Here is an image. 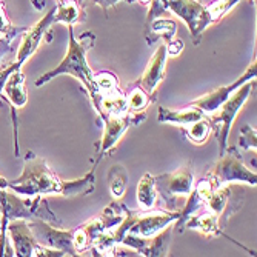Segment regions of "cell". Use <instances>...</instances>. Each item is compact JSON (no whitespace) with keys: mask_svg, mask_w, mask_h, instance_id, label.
Wrapping results in <instances>:
<instances>
[{"mask_svg":"<svg viewBox=\"0 0 257 257\" xmlns=\"http://www.w3.org/2000/svg\"><path fill=\"white\" fill-rule=\"evenodd\" d=\"M27 31L25 27H14L11 25V22L5 13L4 4H0V39H7V40H14L19 34H23Z\"/></svg>","mask_w":257,"mask_h":257,"instance_id":"29","label":"cell"},{"mask_svg":"<svg viewBox=\"0 0 257 257\" xmlns=\"http://www.w3.org/2000/svg\"><path fill=\"white\" fill-rule=\"evenodd\" d=\"M108 185L114 199H120L125 194L128 185V173L122 165H114L108 171Z\"/></svg>","mask_w":257,"mask_h":257,"instance_id":"25","label":"cell"},{"mask_svg":"<svg viewBox=\"0 0 257 257\" xmlns=\"http://www.w3.org/2000/svg\"><path fill=\"white\" fill-rule=\"evenodd\" d=\"M8 188L19 196H45V194H60L65 191V180L59 179L46 162L28 153L23 159V173L14 180H8Z\"/></svg>","mask_w":257,"mask_h":257,"instance_id":"2","label":"cell"},{"mask_svg":"<svg viewBox=\"0 0 257 257\" xmlns=\"http://www.w3.org/2000/svg\"><path fill=\"white\" fill-rule=\"evenodd\" d=\"M54 13H56V7H53L48 13L45 14V17H42L34 27L27 28V31L23 33V39L20 42L19 51H17V59L16 62L19 65L23 66L25 63L39 48L40 42L43 40V37L48 34V30L51 25H54Z\"/></svg>","mask_w":257,"mask_h":257,"instance_id":"13","label":"cell"},{"mask_svg":"<svg viewBox=\"0 0 257 257\" xmlns=\"http://www.w3.org/2000/svg\"><path fill=\"white\" fill-rule=\"evenodd\" d=\"M126 213L128 208L125 206V203L112 202L99 216L92 217L91 220L73 229V245L76 252L79 254V252H85L86 249H91L97 237L103 234L105 231L117 226L125 219Z\"/></svg>","mask_w":257,"mask_h":257,"instance_id":"4","label":"cell"},{"mask_svg":"<svg viewBox=\"0 0 257 257\" xmlns=\"http://www.w3.org/2000/svg\"><path fill=\"white\" fill-rule=\"evenodd\" d=\"M33 255L34 257H63L66 254L60 249L48 248V246H43V245L37 243L33 249Z\"/></svg>","mask_w":257,"mask_h":257,"instance_id":"31","label":"cell"},{"mask_svg":"<svg viewBox=\"0 0 257 257\" xmlns=\"http://www.w3.org/2000/svg\"><path fill=\"white\" fill-rule=\"evenodd\" d=\"M96 185V174L94 168H92L88 174H85L82 179L76 180H65V191L63 197H74V196H86L92 190H94Z\"/></svg>","mask_w":257,"mask_h":257,"instance_id":"23","label":"cell"},{"mask_svg":"<svg viewBox=\"0 0 257 257\" xmlns=\"http://www.w3.org/2000/svg\"><path fill=\"white\" fill-rule=\"evenodd\" d=\"M154 185L163 202L170 208V211H173L177 205V197L190 196L194 188V171L191 163H186L170 174H160L154 177Z\"/></svg>","mask_w":257,"mask_h":257,"instance_id":"7","label":"cell"},{"mask_svg":"<svg viewBox=\"0 0 257 257\" xmlns=\"http://www.w3.org/2000/svg\"><path fill=\"white\" fill-rule=\"evenodd\" d=\"M85 13L83 7L77 0H57V7L54 13V22L63 23L66 27H74L77 22H83Z\"/></svg>","mask_w":257,"mask_h":257,"instance_id":"21","label":"cell"},{"mask_svg":"<svg viewBox=\"0 0 257 257\" xmlns=\"http://www.w3.org/2000/svg\"><path fill=\"white\" fill-rule=\"evenodd\" d=\"M147 120L145 112H126L123 115H106L103 119V137L99 142V150H97V159L94 160V167H97V163L105 157L108 151H111L115 144L122 139V136L126 133L130 126H136L139 123H142Z\"/></svg>","mask_w":257,"mask_h":257,"instance_id":"9","label":"cell"},{"mask_svg":"<svg viewBox=\"0 0 257 257\" xmlns=\"http://www.w3.org/2000/svg\"><path fill=\"white\" fill-rule=\"evenodd\" d=\"M203 117H206V114L203 111H200L199 108L190 106V105H185L180 109H168L165 106H159V115H157L159 122L179 125L182 128H186L188 125H191Z\"/></svg>","mask_w":257,"mask_h":257,"instance_id":"19","label":"cell"},{"mask_svg":"<svg viewBox=\"0 0 257 257\" xmlns=\"http://www.w3.org/2000/svg\"><path fill=\"white\" fill-rule=\"evenodd\" d=\"M168 59V51H167V43L160 45L156 50V53L151 56L144 74L140 76L134 83L139 85L140 88H144L148 94H151L153 97L156 96V89L159 86V83L165 79V63Z\"/></svg>","mask_w":257,"mask_h":257,"instance_id":"16","label":"cell"},{"mask_svg":"<svg viewBox=\"0 0 257 257\" xmlns=\"http://www.w3.org/2000/svg\"><path fill=\"white\" fill-rule=\"evenodd\" d=\"M167 51L170 57H176L183 51V42L180 39H173L170 43H167Z\"/></svg>","mask_w":257,"mask_h":257,"instance_id":"33","label":"cell"},{"mask_svg":"<svg viewBox=\"0 0 257 257\" xmlns=\"http://www.w3.org/2000/svg\"><path fill=\"white\" fill-rule=\"evenodd\" d=\"M239 148L248 151V150H257V136L255 130L249 125H243L240 128V137H239Z\"/></svg>","mask_w":257,"mask_h":257,"instance_id":"30","label":"cell"},{"mask_svg":"<svg viewBox=\"0 0 257 257\" xmlns=\"http://www.w3.org/2000/svg\"><path fill=\"white\" fill-rule=\"evenodd\" d=\"M254 86H255V82H252V80L243 83L240 88H237L234 92H232L229 99L226 102H223L214 112L208 114L209 123H211V131H214L216 139H217L220 156L225 153V150L228 147V136H229L231 126H232V122H234L237 112L242 109V106L248 100Z\"/></svg>","mask_w":257,"mask_h":257,"instance_id":"5","label":"cell"},{"mask_svg":"<svg viewBox=\"0 0 257 257\" xmlns=\"http://www.w3.org/2000/svg\"><path fill=\"white\" fill-rule=\"evenodd\" d=\"M0 216H2V229H0V255H5V242H7V226L8 222L14 219H42L50 223H59V219L51 213L48 202L43 196H33L30 199H22L14 193H10L8 188L0 190Z\"/></svg>","mask_w":257,"mask_h":257,"instance_id":"3","label":"cell"},{"mask_svg":"<svg viewBox=\"0 0 257 257\" xmlns=\"http://www.w3.org/2000/svg\"><path fill=\"white\" fill-rule=\"evenodd\" d=\"M31 2H33V5L36 7V10H42L46 0H31Z\"/></svg>","mask_w":257,"mask_h":257,"instance_id":"35","label":"cell"},{"mask_svg":"<svg viewBox=\"0 0 257 257\" xmlns=\"http://www.w3.org/2000/svg\"><path fill=\"white\" fill-rule=\"evenodd\" d=\"M86 2L97 4L99 7H102V8L106 11L108 8H112L115 4L120 2V0H80V5H82V7H85V5H86ZM125 2H136V0H125Z\"/></svg>","mask_w":257,"mask_h":257,"instance_id":"34","label":"cell"},{"mask_svg":"<svg viewBox=\"0 0 257 257\" xmlns=\"http://www.w3.org/2000/svg\"><path fill=\"white\" fill-rule=\"evenodd\" d=\"M206 177L213 182L214 188L229 182H242L251 186L257 185L255 171H251L243 165L242 156L236 147H226L220 159L206 173Z\"/></svg>","mask_w":257,"mask_h":257,"instance_id":"6","label":"cell"},{"mask_svg":"<svg viewBox=\"0 0 257 257\" xmlns=\"http://www.w3.org/2000/svg\"><path fill=\"white\" fill-rule=\"evenodd\" d=\"M176 30H177L176 22L170 19H160V17L154 19L153 22L145 25V40L148 45H153L160 39L170 43L176 36Z\"/></svg>","mask_w":257,"mask_h":257,"instance_id":"20","label":"cell"},{"mask_svg":"<svg viewBox=\"0 0 257 257\" xmlns=\"http://www.w3.org/2000/svg\"><path fill=\"white\" fill-rule=\"evenodd\" d=\"M183 131L193 144H197V145L203 144L209 137V133H211V123H209L208 115L191 125H188L186 128H183Z\"/></svg>","mask_w":257,"mask_h":257,"instance_id":"26","label":"cell"},{"mask_svg":"<svg viewBox=\"0 0 257 257\" xmlns=\"http://www.w3.org/2000/svg\"><path fill=\"white\" fill-rule=\"evenodd\" d=\"M162 4L165 5L168 13L171 11L183 20L191 33L194 43H199L203 31L211 25L206 7L196 0H162Z\"/></svg>","mask_w":257,"mask_h":257,"instance_id":"8","label":"cell"},{"mask_svg":"<svg viewBox=\"0 0 257 257\" xmlns=\"http://www.w3.org/2000/svg\"><path fill=\"white\" fill-rule=\"evenodd\" d=\"M240 0H213L211 4L206 5V13L209 17V22L216 23L219 22L232 7H236Z\"/></svg>","mask_w":257,"mask_h":257,"instance_id":"28","label":"cell"},{"mask_svg":"<svg viewBox=\"0 0 257 257\" xmlns=\"http://www.w3.org/2000/svg\"><path fill=\"white\" fill-rule=\"evenodd\" d=\"M7 232L10 234V239H11L14 255H19V257H31L33 255V249L37 245V242L30 229L28 220L14 219V220L8 222Z\"/></svg>","mask_w":257,"mask_h":257,"instance_id":"17","label":"cell"},{"mask_svg":"<svg viewBox=\"0 0 257 257\" xmlns=\"http://www.w3.org/2000/svg\"><path fill=\"white\" fill-rule=\"evenodd\" d=\"M242 205H243V196L234 193V190L226 185L213 188L203 202V208L219 217V223L222 228L225 226V222L232 214L239 211Z\"/></svg>","mask_w":257,"mask_h":257,"instance_id":"11","label":"cell"},{"mask_svg":"<svg viewBox=\"0 0 257 257\" xmlns=\"http://www.w3.org/2000/svg\"><path fill=\"white\" fill-rule=\"evenodd\" d=\"M73 28L74 27H68L69 42H68V51H66L65 59L54 69H51V71H48L46 74L40 76L36 80V86H42L45 83H48L51 79H54L56 76H60V74L73 76L85 86L92 106L96 108V111L100 115V99H102V96H100V92H99L96 82H94V73H92V69L89 68L88 62H86V53L92 48V45H94L96 34L91 33V31H86L77 39L74 36Z\"/></svg>","mask_w":257,"mask_h":257,"instance_id":"1","label":"cell"},{"mask_svg":"<svg viewBox=\"0 0 257 257\" xmlns=\"http://www.w3.org/2000/svg\"><path fill=\"white\" fill-rule=\"evenodd\" d=\"M190 228V229H196L199 232H202L206 237H217V236H226L223 232V228L219 223V217L216 214H213L211 211L202 208L197 213L191 214L188 219L185 220L183 228ZM228 237V236H226Z\"/></svg>","mask_w":257,"mask_h":257,"instance_id":"18","label":"cell"},{"mask_svg":"<svg viewBox=\"0 0 257 257\" xmlns=\"http://www.w3.org/2000/svg\"><path fill=\"white\" fill-rule=\"evenodd\" d=\"M2 188H8V180L0 176V190H2Z\"/></svg>","mask_w":257,"mask_h":257,"instance_id":"36","label":"cell"},{"mask_svg":"<svg viewBox=\"0 0 257 257\" xmlns=\"http://www.w3.org/2000/svg\"><path fill=\"white\" fill-rule=\"evenodd\" d=\"M0 229H2V216H0Z\"/></svg>","mask_w":257,"mask_h":257,"instance_id":"37","label":"cell"},{"mask_svg":"<svg viewBox=\"0 0 257 257\" xmlns=\"http://www.w3.org/2000/svg\"><path fill=\"white\" fill-rule=\"evenodd\" d=\"M28 225L37 243L60 249L66 255H77L73 245V229L56 228L53 226V223L42 219H31L28 220Z\"/></svg>","mask_w":257,"mask_h":257,"instance_id":"10","label":"cell"},{"mask_svg":"<svg viewBox=\"0 0 257 257\" xmlns=\"http://www.w3.org/2000/svg\"><path fill=\"white\" fill-rule=\"evenodd\" d=\"M171 239V228H163L153 237H140L134 234H126L122 239V245L133 248L137 254L147 257L168 255V246Z\"/></svg>","mask_w":257,"mask_h":257,"instance_id":"14","label":"cell"},{"mask_svg":"<svg viewBox=\"0 0 257 257\" xmlns=\"http://www.w3.org/2000/svg\"><path fill=\"white\" fill-rule=\"evenodd\" d=\"M125 99H126V108L130 112H140L150 103L156 102L157 97H153L144 88L133 83V86H130V91L125 94Z\"/></svg>","mask_w":257,"mask_h":257,"instance_id":"24","label":"cell"},{"mask_svg":"<svg viewBox=\"0 0 257 257\" xmlns=\"http://www.w3.org/2000/svg\"><path fill=\"white\" fill-rule=\"evenodd\" d=\"M94 82H96V86H97L102 97L112 94V92H117L120 89L117 77H115L111 71H106V69L94 74Z\"/></svg>","mask_w":257,"mask_h":257,"instance_id":"27","label":"cell"},{"mask_svg":"<svg viewBox=\"0 0 257 257\" xmlns=\"http://www.w3.org/2000/svg\"><path fill=\"white\" fill-rule=\"evenodd\" d=\"M257 76V60L254 59L251 62V65L246 68V71L239 77L236 79L234 82H231L229 85H225V86H220L217 89H213V91H209L208 94L193 100L191 103H188L190 106H194V108H199L200 111H203L206 115L208 114H211L214 112L223 102H226L229 99V96L234 92L237 88H240L243 83L249 82V80H254Z\"/></svg>","mask_w":257,"mask_h":257,"instance_id":"12","label":"cell"},{"mask_svg":"<svg viewBox=\"0 0 257 257\" xmlns=\"http://www.w3.org/2000/svg\"><path fill=\"white\" fill-rule=\"evenodd\" d=\"M157 199V190L154 185V177L147 173L142 176V179L139 180L137 185V202L142 209H151L154 208Z\"/></svg>","mask_w":257,"mask_h":257,"instance_id":"22","label":"cell"},{"mask_svg":"<svg viewBox=\"0 0 257 257\" xmlns=\"http://www.w3.org/2000/svg\"><path fill=\"white\" fill-rule=\"evenodd\" d=\"M16 69H22V65H19L17 62H13V63H10L8 66H5L4 69H0V99H4V97H2L4 86H5V83H7L10 74L14 73Z\"/></svg>","mask_w":257,"mask_h":257,"instance_id":"32","label":"cell"},{"mask_svg":"<svg viewBox=\"0 0 257 257\" xmlns=\"http://www.w3.org/2000/svg\"><path fill=\"white\" fill-rule=\"evenodd\" d=\"M4 92H5V100H8V103L11 105V114H13V122H14V148H16V157L20 156L19 153V140H17V112L16 109L23 108L28 102V92H27V86H25V74H23L20 69H16L14 73L10 74L5 86H4Z\"/></svg>","mask_w":257,"mask_h":257,"instance_id":"15","label":"cell"}]
</instances>
